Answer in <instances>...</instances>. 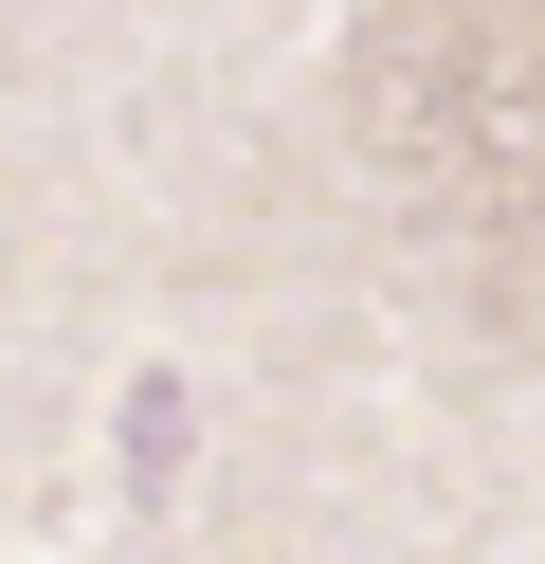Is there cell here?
<instances>
[{
    "instance_id": "1",
    "label": "cell",
    "mask_w": 545,
    "mask_h": 564,
    "mask_svg": "<svg viewBox=\"0 0 545 564\" xmlns=\"http://www.w3.org/2000/svg\"><path fill=\"white\" fill-rule=\"evenodd\" d=\"M346 147L436 256H527L545 237V19L527 0H400L346 55Z\"/></svg>"
}]
</instances>
